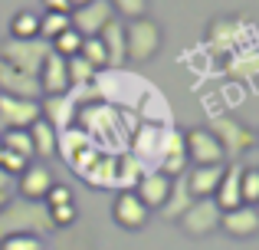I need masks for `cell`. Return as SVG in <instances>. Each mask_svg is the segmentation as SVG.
I'll use <instances>...</instances> for the list:
<instances>
[{"mask_svg": "<svg viewBox=\"0 0 259 250\" xmlns=\"http://www.w3.org/2000/svg\"><path fill=\"white\" fill-rule=\"evenodd\" d=\"M46 13H72V4L69 0H43Z\"/></svg>", "mask_w": 259, "mask_h": 250, "instance_id": "obj_39", "label": "cell"}, {"mask_svg": "<svg viewBox=\"0 0 259 250\" xmlns=\"http://www.w3.org/2000/svg\"><path fill=\"white\" fill-rule=\"evenodd\" d=\"M115 10V17L121 20H138V17H148V0H108Z\"/></svg>", "mask_w": 259, "mask_h": 250, "instance_id": "obj_34", "label": "cell"}, {"mask_svg": "<svg viewBox=\"0 0 259 250\" xmlns=\"http://www.w3.org/2000/svg\"><path fill=\"white\" fill-rule=\"evenodd\" d=\"M220 227L230 234V237H240V240L256 237V234H259V211L249 207V204H240V207H233V211L223 214Z\"/></svg>", "mask_w": 259, "mask_h": 250, "instance_id": "obj_19", "label": "cell"}, {"mask_svg": "<svg viewBox=\"0 0 259 250\" xmlns=\"http://www.w3.org/2000/svg\"><path fill=\"white\" fill-rule=\"evenodd\" d=\"M26 165H30L26 158H20V155H13V152H7V148H4V155H0V168H4L10 178H20Z\"/></svg>", "mask_w": 259, "mask_h": 250, "instance_id": "obj_38", "label": "cell"}, {"mask_svg": "<svg viewBox=\"0 0 259 250\" xmlns=\"http://www.w3.org/2000/svg\"><path fill=\"white\" fill-rule=\"evenodd\" d=\"M145 174V161H138L135 155H118V165H115V188L121 191H135V185Z\"/></svg>", "mask_w": 259, "mask_h": 250, "instance_id": "obj_24", "label": "cell"}, {"mask_svg": "<svg viewBox=\"0 0 259 250\" xmlns=\"http://www.w3.org/2000/svg\"><path fill=\"white\" fill-rule=\"evenodd\" d=\"M256 211H259V204H256Z\"/></svg>", "mask_w": 259, "mask_h": 250, "instance_id": "obj_44", "label": "cell"}, {"mask_svg": "<svg viewBox=\"0 0 259 250\" xmlns=\"http://www.w3.org/2000/svg\"><path fill=\"white\" fill-rule=\"evenodd\" d=\"M66 73H69V86H72V92H76V89H89V86L99 79V73H95L82 56H69V59H66Z\"/></svg>", "mask_w": 259, "mask_h": 250, "instance_id": "obj_27", "label": "cell"}, {"mask_svg": "<svg viewBox=\"0 0 259 250\" xmlns=\"http://www.w3.org/2000/svg\"><path fill=\"white\" fill-rule=\"evenodd\" d=\"M69 26H72L69 13H43V17H39V40H43V43L50 40L53 43V40H56L59 33H66Z\"/></svg>", "mask_w": 259, "mask_h": 250, "instance_id": "obj_31", "label": "cell"}, {"mask_svg": "<svg viewBox=\"0 0 259 250\" xmlns=\"http://www.w3.org/2000/svg\"><path fill=\"white\" fill-rule=\"evenodd\" d=\"M190 204H194V194L187 191V181H184V174H181V178L171 181V194H167V201H164V207H161V214H164L167 221H181V214L187 211Z\"/></svg>", "mask_w": 259, "mask_h": 250, "instance_id": "obj_23", "label": "cell"}, {"mask_svg": "<svg viewBox=\"0 0 259 250\" xmlns=\"http://www.w3.org/2000/svg\"><path fill=\"white\" fill-rule=\"evenodd\" d=\"M79 56H82L95 73L108 69V53H105V46H102L99 37H82V50H79Z\"/></svg>", "mask_w": 259, "mask_h": 250, "instance_id": "obj_30", "label": "cell"}, {"mask_svg": "<svg viewBox=\"0 0 259 250\" xmlns=\"http://www.w3.org/2000/svg\"><path fill=\"white\" fill-rule=\"evenodd\" d=\"M92 138H89V135H82L79 132V128H66V141H59V152L66 155V161H69L72 168L79 165V161L85 158L89 152H92Z\"/></svg>", "mask_w": 259, "mask_h": 250, "instance_id": "obj_25", "label": "cell"}, {"mask_svg": "<svg viewBox=\"0 0 259 250\" xmlns=\"http://www.w3.org/2000/svg\"><path fill=\"white\" fill-rule=\"evenodd\" d=\"M0 92H4V96H13V99H30V102H39V99H43V89H39L36 76L10 69L7 63H0Z\"/></svg>", "mask_w": 259, "mask_h": 250, "instance_id": "obj_13", "label": "cell"}, {"mask_svg": "<svg viewBox=\"0 0 259 250\" xmlns=\"http://www.w3.org/2000/svg\"><path fill=\"white\" fill-rule=\"evenodd\" d=\"M72 4V10H76V7H82V4H89V0H69Z\"/></svg>", "mask_w": 259, "mask_h": 250, "instance_id": "obj_42", "label": "cell"}, {"mask_svg": "<svg viewBox=\"0 0 259 250\" xmlns=\"http://www.w3.org/2000/svg\"><path fill=\"white\" fill-rule=\"evenodd\" d=\"M39 89H43V96H66V92H72L69 86V73H66V59L59 56V53H46L43 66H39Z\"/></svg>", "mask_w": 259, "mask_h": 250, "instance_id": "obj_12", "label": "cell"}, {"mask_svg": "<svg viewBox=\"0 0 259 250\" xmlns=\"http://www.w3.org/2000/svg\"><path fill=\"white\" fill-rule=\"evenodd\" d=\"M256 73H259V53H230V59H227L230 79L246 83V79H256Z\"/></svg>", "mask_w": 259, "mask_h": 250, "instance_id": "obj_26", "label": "cell"}, {"mask_svg": "<svg viewBox=\"0 0 259 250\" xmlns=\"http://www.w3.org/2000/svg\"><path fill=\"white\" fill-rule=\"evenodd\" d=\"M223 171H227V165H194V168H187V171H184V181H187V191L194 194V201L213 198L220 181H223Z\"/></svg>", "mask_w": 259, "mask_h": 250, "instance_id": "obj_14", "label": "cell"}, {"mask_svg": "<svg viewBox=\"0 0 259 250\" xmlns=\"http://www.w3.org/2000/svg\"><path fill=\"white\" fill-rule=\"evenodd\" d=\"M7 201H10V194H0V211L7 207Z\"/></svg>", "mask_w": 259, "mask_h": 250, "instance_id": "obj_41", "label": "cell"}, {"mask_svg": "<svg viewBox=\"0 0 259 250\" xmlns=\"http://www.w3.org/2000/svg\"><path fill=\"white\" fill-rule=\"evenodd\" d=\"M26 132H30V141H33V158H53L59 152V132L50 122L36 119Z\"/></svg>", "mask_w": 259, "mask_h": 250, "instance_id": "obj_22", "label": "cell"}, {"mask_svg": "<svg viewBox=\"0 0 259 250\" xmlns=\"http://www.w3.org/2000/svg\"><path fill=\"white\" fill-rule=\"evenodd\" d=\"M161 50V26L151 17H138L125 23V59L132 63H148Z\"/></svg>", "mask_w": 259, "mask_h": 250, "instance_id": "obj_3", "label": "cell"}, {"mask_svg": "<svg viewBox=\"0 0 259 250\" xmlns=\"http://www.w3.org/2000/svg\"><path fill=\"white\" fill-rule=\"evenodd\" d=\"M53 53H59L63 59H69V56H79V50H82V37H79L76 30H66V33H59L56 40H53V46H50Z\"/></svg>", "mask_w": 259, "mask_h": 250, "instance_id": "obj_33", "label": "cell"}, {"mask_svg": "<svg viewBox=\"0 0 259 250\" xmlns=\"http://www.w3.org/2000/svg\"><path fill=\"white\" fill-rule=\"evenodd\" d=\"M220 218H223V211L213 204V198H200L181 214V227L190 237H207V234H213L220 227Z\"/></svg>", "mask_w": 259, "mask_h": 250, "instance_id": "obj_8", "label": "cell"}, {"mask_svg": "<svg viewBox=\"0 0 259 250\" xmlns=\"http://www.w3.org/2000/svg\"><path fill=\"white\" fill-rule=\"evenodd\" d=\"M240 37H243V23L236 17H217L213 23H210V30H207V46L217 53V56L236 53Z\"/></svg>", "mask_w": 259, "mask_h": 250, "instance_id": "obj_16", "label": "cell"}, {"mask_svg": "<svg viewBox=\"0 0 259 250\" xmlns=\"http://www.w3.org/2000/svg\"><path fill=\"white\" fill-rule=\"evenodd\" d=\"M0 250H43V240L30 237V234H13V237L0 240Z\"/></svg>", "mask_w": 259, "mask_h": 250, "instance_id": "obj_35", "label": "cell"}, {"mask_svg": "<svg viewBox=\"0 0 259 250\" xmlns=\"http://www.w3.org/2000/svg\"><path fill=\"white\" fill-rule=\"evenodd\" d=\"M0 155H4V141H0Z\"/></svg>", "mask_w": 259, "mask_h": 250, "instance_id": "obj_43", "label": "cell"}, {"mask_svg": "<svg viewBox=\"0 0 259 250\" xmlns=\"http://www.w3.org/2000/svg\"><path fill=\"white\" fill-rule=\"evenodd\" d=\"M10 188H13V178L0 168V194H10Z\"/></svg>", "mask_w": 259, "mask_h": 250, "instance_id": "obj_40", "label": "cell"}, {"mask_svg": "<svg viewBox=\"0 0 259 250\" xmlns=\"http://www.w3.org/2000/svg\"><path fill=\"white\" fill-rule=\"evenodd\" d=\"M53 231V221L46 204L39 201H7L0 211V240L13 234H30V237H46Z\"/></svg>", "mask_w": 259, "mask_h": 250, "instance_id": "obj_1", "label": "cell"}, {"mask_svg": "<svg viewBox=\"0 0 259 250\" xmlns=\"http://www.w3.org/2000/svg\"><path fill=\"white\" fill-rule=\"evenodd\" d=\"M46 211H50L53 227H69V224H76V201H72V204H59V207H46Z\"/></svg>", "mask_w": 259, "mask_h": 250, "instance_id": "obj_36", "label": "cell"}, {"mask_svg": "<svg viewBox=\"0 0 259 250\" xmlns=\"http://www.w3.org/2000/svg\"><path fill=\"white\" fill-rule=\"evenodd\" d=\"M39 119V102L30 99H13L0 92V135L17 132V128H30Z\"/></svg>", "mask_w": 259, "mask_h": 250, "instance_id": "obj_10", "label": "cell"}, {"mask_svg": "<svg viewBox=\"0 0 259 250\" xmlns=\"http://www.w3.org/2000/svg\"><path fill=\"white\" fill-rule=\"evenodd\" d=\"M0 141H4L7 152L20 155V158H26V161L33 158V141H30V132H26V128H17V132H4V135H0Z\"/></svg>", "mask_w": 259, "mask_h": 250, "instance_id": "obj_32", "label": "cell"}, {"mask_svg": "<svg viewBox=\"0 0 259 250\" xmlns=\"http://www.w3.org/2000/svg\"><path fill=\"white\" fill-rule=\"evenodd\" d=\"M76 128L82 135L92 138V145H115V141H121L118 135V122H121V112L112 109L108 102H79L76 109Z\"/></svg>", "mask_w": 259, "mask_h": 250, "instance_id": "obj_2", "label": "cell"}, {"mask_svg": "<svg viewBox=\"0 0 259 250\" xmlns=\"http://www.w3.org/2000/svg\"><path fill=\"white\" fill-rule=\"evenodd\" d=\"M184 155H187L190 165H227V155H223L220 141L203 125L190 128V132L184 135Z\"/></svg>", "mask_w": 259, "mask_h": 250, "instance_id": "obj_6", "label": "cell"}, {"mask_svg": "<svg viewBox=\"0 0 259 250\" xmlns=\"http://www.w3.org/2000/svg\"><path fill=\"white\" fill-rule=\"evenodd\" d=\"M17 181H20V198L23 201H39V204H43L46 191L56 185V178H53V171H50L46 161H30Z\"/></svg>", "mask_w": 259, "mask_h": 250, "instance_id": "obj_11", "label": "cell"}, {"mask_svg": "<svg viewBox=\"0 0 259 250\" xmlns=\"http://www.w3.org/2000/svg\"><path fill=\"white\" fill-rule=\"evenodd\" d=\"M240 171H243V165H240V161H230V165H227V171H223V181H220V188H217V194H213V204L220 207L223 214L243 204V191H240Z\"/></svg>", "mask_w": 259, "mask_h": 250, "instance_id": "obj_20", "label": "cell"}, {"mask_svg": "<svg viewBox=\"0 0 259 250\" xmlns=\"http://www.w3.org/2000/svg\"><path fill=\"white\" fill-rule=\"evenodd\" d=\"M46 207H59V204H72V188L69 185H53L43 198Z\"/></svg>", "mask_w": 259, "mask_h": 250, "instance_id": "obj_37", "label": "cell"}, {"mask_svg": "<svg viewBox=\"0 0 259 250\" xmlns=\"http://www.w3.org/2000/svg\"><path fill=\"white\" fill-rule=\"evenodd\" d=\"M76 109H79V102L72 92H66V96H46V102H39V119L50 122L56 132H66V128H72Z\"/></svg>", "mask_w": 259, "mask_h": 250, "instance_id": "obj_17", "label": "cell"}, {"mask_svg": "<svg viewBox=\"0 0 259 250\" xmlns=\"http://www.w3.org/2000/svg\"><path fill=\"white\" fill-rule=\"evenodd\" d=\"M115 165H118V155L92 148V152L76 165V171L82 174L92 188H115Z\"/></svg>", "mask_w": 259, "mask_h": 250, "instance_id": "obj_9", "label": "cell"}, {"mask_svg": "<svg viewBox=\"0 0 259 250\" xmlns=\"http://www.w3.org/2000/svg\"><path fill=\"white\" fill-rule=\"evenodd\" d=\"M112 214H115V224L125 227V231H138V227L148 224V207L138 201V194L135 191H118V198H115L112 204Z\"/></svg>", "mask_w": 259, "mask_h": 250, "instance_id": "obj_18", "label": "cell"}, {"mask_svg": "<svg viewBox=\"0 0 259 250\" xmlns=\"http://www.w3.org/2000/svg\"><path fill=\"white\" fill-rule=\"evenodd\" d=\"M112 20H115V10H112L108 0H89V4L76 7V10L69 13V23L79 37H99Z\"/></svg>", "mask_w": 259, "mask_h": 250, "instance_id": "obj_7", "label": "cell"}, {"mask_svg": "<svg viewBox=\"0 0 259 250\" xmlns=\"http://www.w3.org/2000/svg\"><path fill=\"white\" fill-rule=\"evenodd\" d=\"M207 128L213 132V138L220 141L223 155H227V165L230 161H240L243 155L256 145V132H249V128L243 125L240 119H233V116H217Z\"/></svg>", "mask_w": 259, "mask_h": 250, "instance_id": "obj_4", "label": "cell"}, {"mask_svg": "<svg viewBox=\"0 0 259 250\" xmlns=\"http://www.w3.org/2000/svg\"><path fill=\"white\" fill-rule=\"evenodd\" d=\"M99 40L108 53V69H121V66L128 63L125 59V23H121V20H112V23L99 33Z\"/></svg>", "mask_w": 259, "mask_h": 250, "instance_id": "obj_21", "label": "cell"}, {"mask_svg": "<svg viewBox=\"0 0 259 250\" xmlns=\"http://www.w3.org/2000/svg\"><path fill=\"white\" fill-rule=\"evenodd\" d=\"M171 181L174 178H167V174H161L158 168H154V171L141 174V181L135 185V194H138V201L148 207V211H161L164 201H167V194H171Z\"/></svg>", "mask_w": 259, "mask_h": 250, "instance_id": "obj_15", "label": "cell"}, {"mask_svg": "<svg viewBox=\"0 0 259 250\" xmlns=\"http://www.w3.org/2000/svg\"><path fill=\"white\" fill-rule=\"evenodd\" d=\"M46 53H50V46L43 40H10L7 37L0 43V63L26 73V76H39V66H43Z\"/></svg>", "mask_w": 259, "mask_h": 250, "instance_id": "obj_5", "label": "cell"}, {"mask_svg": "<svg viewBox=\"0 0 259 250\" xmlns=\"http://www.w3.org/2000/svg\"><path fill=\"white\" fill-rule=\"evenodd\" d=\"M240 191H243V204H249V207L259 204V161L243 165V171H240Z\"/></svg>", "mask_w": 259, "mask_h": 250, "instance_id": "obj_29", "label": "cell"}, {"mask_svg": "<svg viewBox=\"0 0 259 250\" xmlns=\"http://www.w3.org/2000/svg\"><path fill=\"white\" fill-rule=\"evenodd\" d=\"M10 40H39V13L20 10L10 20Z\"/></svg>", "mask_w": 259, "mask_h": 250, "instance_id": "obj_28", "label": "cell"}]
</instances>
